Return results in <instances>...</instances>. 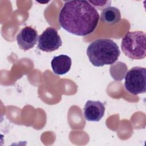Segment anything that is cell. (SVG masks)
Instances as JSON below:
<instances>
[{"mask_svg": "<svg viewBox=\"0 0 146 146\" xmlns=\"http://www.w3.org/2000/svg\"><path fill=\"white\" fill-rule=\"evenodd\" d=\"M99 14L87 1H66L61 9L58 21L67 32L84 36L91 34L98 26Z\"/></svg>", "mask_w": 146, "mask_h": 146, "instance_id": "1", "label": "cell"}, {"mask_svg": "<svg viewBox=\"0 0 146 146\" xmlns=\"http://www.w3.org/2000/svg\"><path fill=\"white\" fill-rule=\"evenodd\" d=\"M86 52L90 62L96 67L113 64L120 54L119 47L113 40L104 38L91 42Z\"/></svg>", "mask_w": 146, "mask_h": 146, "instance_id": "2", "label": "cell"}, {"mask_svg": "<svg viewBox=\"0 0 146 146\" xmlns=\"http://www.w3.org/2000/svg\"><path fill=\"white\" fill-rule=\"evenodd\" d=\"M146 34L141 31H129L122 38L121 48L124 54L132 59H142L146 56Z\"/></svg>", "mask_w": 146, "mask_h": 146, "instance_id": "3", "label": "cell"}, {"mask_svg": "<svg viewBox=\"0 0 146 146\" xmlns=\"http://www.w3.org/2000/svg\"><path fill=\"white\" fill-rule=\"evenodd\" d=\"M124 87L131 94L136 95L146 91V69L139 66L133 67L126 74Z\"/></svg>", "mask_w": 146, "mask_h": 146, "instance_id": "4", "label": "cell"}, {"mask_svg": "<svg viewBox=\"0 0 146 146\" xmlns=\"http://www.w3.org/2000/svg\"><path fill=\"white\" fill-rule=\"evenodd\" d=\"M38 42V48L47 52L58 50L62 44L57 30L52 27H47L39 36Z\"/></svg>", "mask_w": 146, "mask_h": 146, "instance_id": "5", "label": "cell"}, {"mask_svg": "<svg viewBox=\"0 0 146 146\" xmlns=\"http://www.w3.org/2000/svg\"><path fill=\"white\" fill-rule=\"evenodd\" d=\"M38 37V32L35 29L31 26H26L18 34L17 41L19 47L26 51L34 47Z\"/></svg>", "mask_w": 146, "mask_h": 146, "instance_id": "6", "label": "cell"}, {"mask_svg": "<svg viewBox=\"0 0 146 146\" xmlns=\"http://www.w3.org/2000/svg\"><path fill=\"white\" fill-rule=\"evenodd\" d=\"M104 103L100 101L87 100L83 108L84 119L89 121H99L105 112Z\"/></svg>", "mask_w": 146, "mask_h": 146, "instance_id": "7", "label": "cell"}, {"mask_svg": "<svg viewBox=\"0 0 146 146\" xmlns=\"http://www.w3.org/2000/svg\"><path fill=\"white\" fill-rule=\"evenodd\" d=\"M71 63L70 57L66 55L61 54L52 58L51 66L55 74L61 75L66 74L70 71Z\"/></svg>", "mask_w": 146, "mask_h": 146, "instance_id": "8", "label": "cell"}, {"mask_svg": "<svg viewBox=\"0 0 146 146\" xmlns=\"http://www.w3.org/2000/svg\"><path fill=\"white\" fill-rule=\"evenodd\" d=\"M121 20L120 10L115 7L110 6L103 9L100 15V21L108 25L117 23Z\"/></svg>", "mask_w": 146, "mask_h": 146, "instance_id": "9", "label": "cell"}, {"mask_svg": "<svg viewBox=\"0 0 146 146\" xmlns=\"http://www.w3.org/2000/svg\"><path fill=\"white\" fill-rule=\"evenodd\" d=\"M90 3L92 4V5L99 10H103V9L110 7L111 4V1H88Z\"/></svg>", "mask_w": 146, "mask_h": 146, "instance_id": "10", "label": "cell"}]
</instances>
